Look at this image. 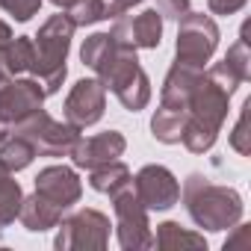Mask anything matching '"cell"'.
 I'll list each match as a JSON object with an SVG mask.
<instances>
[{
    "label": "cell",
    "mask_w": 251,
    "mask_h": 251,
    "mask_svg": "<svg viewBox=\"0 0 251 251\" xmlns=\"http://www.w3.org/2000/svg\"><path fill=\"white\" fill-rule=\"evenodd\" d=\"M80 59L86 68L98 74V80L121 100L124 109L139 112L151 100V80L139 65L136 48L127 42H118L112 33H92L83 48Z\"/></svg>",
    "instance_id": "1"
},
{
    "label": "cell",
    "mask_w": 251,
    "mask_h": 251,
    "mask_svg": "<svg viewBox=\"0 0 251 251\" xmlns=\"http://www.w3.org/2000/svg\"><path fill=\"white\" fill-rule=\"evenodd\" d=\"M227 100H230V92L222 89L207 71H201V77L192 86L189 100H186V127L180 136L186 151L207 154L216 145L222 124L227 118Z\"/></svg>",
    "instance_id": "2"
},
{
    "label": "cell",
    "mask_w": 251,
    "mask_h": 251,
    "mask_svg": "<svg viewBox=\"0 0 251 251\" xmlns=\"http://www.w3.org/2000/svg\"><path fill=\"white\" fill-rule=\"evenodd\" d=\"M183 204L192 222L204 230H230L245 213L242 195L236 189L219 186L198 172L189 175L183 183Z\"/></svg>",
    "instance_id": "3"
},
{
    "label": "cell",
    "mask_w": 251,
    "mask_h": 251,
    "mask_svg": "<svg viewBox=\"0 0 251 251\" xmlns=\"http://www.w3.org/2000/svg\"><path fill=\"white\" fill-rule=\"evenodd\" d=\"M74 30L77 27L68 18V12H56L33 36V65H30V74L42 83L45 95H56L59 86L65 83V74H68L65 59H68V48H71Z\"/></svg>",
    "instance_id": "4"
},
{
    "label": "cell",
    "mask_w": 251,
    "mask_h": 251,
    "mask_svg": "<svg viewBox=\"0 0 251 251\" xmlns=\"http://www.w3.org/2000/svg\"><path fill=\"white\" fill-rule=\"evenodd\" d=\"M12 133L24 136L33 148H36V157H68L71 148L77 145L80 139V130L71 127L65 121H53L42 106L30 115H24L21 121L12 124Z\"/></svg>",
    "instance_id": "5"
},
{
    "label": "cell",
    "mask_w": 251,
    "mask_h": 251,
    "mask_svg": "<svg viewBox=\"0 0 251 251\" xmlns=\"http://www.w3.org/2000/svg\"><path fill=\"white\" fill-rule=\"evenodd\" d=\"M177 45H175V62L189 65L204 71V65L213 59L216 48H219V27L210 15L204 12H186L177 21Z\"/></svg>",
    "instance_id": "6"
},
{
    "label": "cell",
    "mask_w": 251,
    "mask_h": 251,
    "mask_svg": "<svg viewBox=\"0 0 251 251\" xmlns=\"http://www.w3.org/2000/svg\"><path fill=\"white\" fill-rule=\"evenodd\" d=\"M109 198H112V213H115L118 245L124 251L154 248V230H151V222H148V207L139 201L133 186H124Z\"/></svg>",
    "instance_id": "7"
},
{
    "label": "cell",
    "mask_w": 251,
    "mask_h": 251,
    "mask_svg": "<svg viewBox=\"0 0 251 251\" xmlns=\"http://www.w3.org/2000/svg\"><path fill=\"white\" fill-rule=\"evenodd\" d=\"M59 233L53 239V245L59 251H103L109 245V219L100 210H77L71 216L59 219Z\"/></svg>",
    "instance_id": "8"
},
{
    "label": "cell",
    "mask_w": 251,
    "mask_h": 251,
    "mask_svg": "<svg viewBox=\"0 0 251 251\" xmlns=\"http://www.w3.org/2000/svg\"><path fill=\"white\" fill-rule=\"evenodd\" d=\"M103 109H106V86L100 80H77L65 98V121L77 130H86L92 124H98L103 118Z\"/></svg>",
    "instance_id": "9"
},
{
    "label": "cell",
    "mask_w": 251,
    "mask_h": 251,
    "mask_svg": "<svg viewBox=\"0 0 251 251\" xmlns=\"http://www.w3.org/2000/svg\"><path fill=\"white\" fill-rule=\"evenodd\" d=\"M45 89L36 77H9L0 83V121L3 124H12L21 121L24 115L36 112L42 103H45Z\"/></svg>",
    "instance_id": "10"
},
{
    "label": "cell",
    "mask_w": 251,
    "mask_h": 251,
    "mask_svg": "<svg viewBox=\"0 0 251 251\" xmlns=\"http://www.w3.org/2000/svg\"><path fill=\"white\" fill-rule=\"evenodd\" d=\"M133 192L139 195V201L148 210H172L180 201V183L177 177L166 169V166H145L139 169V175L130 180Z\"/></svg>",
    "instance_id": "11"
},
{
    "label": "cell",
    "mask_w": 251,
    "mask_h": 251,
    "mask_svg": "<svg viewBox=\"0 0 251 251\" xmlns=\"http://www.w3.org/2000/svg\"><path fill=\"white\" fill-rule=\"evenodd\" d=\"M36 192L42 198H48L50 204H56L59 210H68L80 201L83 195V183L77 177L74 169L68 166H48L36 175Z\"/></svg>",
    "instance_id": "12"
},
{
    "label": "cell",
    "mask_w": 251,
    "mask_h": 251,
    "mask_svg": "<svg viewBox=\"0 0 251 251\" xmlns=\"http://www.w3.org/2000/svg\"><path fill=\"white\" fill-rule=\"evenodd\" d=\"M118 42H127L133 48L154 50L163 42V18L157 9H145L139 15H121L115 18V27L109 30Z\"/></svg>",
    "instance_id": "13"
},
{
    "label": "cell",
    "mask_w": 251,
    "mask_h": 251,
    "mask_svg": "<svg viewBox=\"0 0 251 251\" xmlns=\"http://www.w3.org/2000/svg\"><path fill=\"white\" fill-rule=\"evenodd\" d=\"M124 148H127V139H124V133L118 130H106V133H95V136H80L77 145L71 148V163L77 169H95L100 163H109V160H118L124 154Z\"/></svg>",
    "instance_id": "14"
},
{
    "label": "cell",
    "mask_w": 251,
    "mask_h": 251,
    "mask_svg": "<svg viewBox=\"0 0 251 251\" xmlns=\"http://www.w3.org/2000/svg\"><path fill=\"white\" fill-rule=\"evenodd\" d=\"M207 74H210L222 89H227V92L233 95V92H236L242 83H248V77H251V50H248V42H245V39L233 42V45L227 48L225 59L216 62Z\"/></svg>",
    "instance_id": "15"
},
{
    "label": "cell",
    "mask_w": 251,
    "mask_h": 251,
    "mask_svg": "<svg viewBox=\"0 0 251 251\" xmlns=\"http://www.w3.org/2000/svg\"><path fill=\"white\" fill-rule=\"evenodd\" d=\"M62 213H65V210H59L56 204H50L48 198H42L39 192H33L30 198L21 201V213H18V219H21V225H24L30 233H42V230L56 227L59 219H62Z\"/></svg>",
    "instance_id": "16"
},
{
    "label": "cell",
    "mask_w": 251,
    "mask_h": 251,
    "mask_svg": "<svg viewBox=\"0 0 251 251\" xmlns=\"http://www.w3.org/2000/svg\"><path fill=\"white\" fill-rule=\"evenodd\" d=\"M130 180H133V175L121 160H109V163H100V166L89 169V186L100 195H115L118 189L130 186Z\"/></svg>",
    "instance_id": "17"
},
{
    "label": "cell",
    "mask_w": 251,
    "mask_h": 251,
    "mask_svg": "<svg viewBox=\"0 0 251 251\" xmlns=\"http://www.w3.org/2000/svg\"><path fill=\"white\" fill-rule=\"evenodd\" d=\"M154 245L163 248V251H177V248H207V239H204V233L186 230V227H180L177 222H163V225H157Z\"/></svg>",
    "instance_id": "18"
},
{
    "label": "cell",
    "mask_w": 251,
    "mask_h": 251,
    "mask_svg": "<svg viewBox=\"0 0 251 251\" xmlns=\"http://www.w3.org/2000/svg\"><path fill=\"white\" fill-rule=\"evenodd\" d=\"M21 201H24V192H21L15 175L0 163V227H6L18 219Z\"/></svg>",
    "instance_id": "19"
},
{
    "label": "cell",
    "mask_w": 251,
    "mask_h": 251,
    "mask_svg": "<svg viewBox=\"0 0 251 251\" xmlns=\"http://www.w3.org/2000/svg\"><path fill=\"white\" fill-rule=\"evenodd\" d=\"M33 160H36V148H33L24 136L9 133L6 142H0V163H3L12 175H15V172H24Z\"/></svg>",
    "instance_id": "20"
},
{
    "label": "cell",
    "mask_w": 251,
    "mask_h": 251,
    "mask_svg": "<svg viewBox=\"0 0 251 251\" xmlns=\"http://www.w3.org/2000/svg\"><path fill=\"white\" fill-rule=\"evenodd\" d=\"M3 65L9 77H21L33 65V39L30 36H15L9 48L3 50Z\"/></svg>",
    "instance_id": "21"
},
{
    "label": "cell",
    "mask_w": 251,
    "mask_h": 251,
    "mask_svg": "<svg viewBox=\"0 0 251 251\" xmlns=\"http://www.w3.org/2000/svg\"><path fill=\"white\" fill-rule=\"evenodd\" d=\"M248 109H251V100H245L242 103V109H239V118H236V124H233V130H230V148L236 151V154H242V157H248L251 154V133H248Z\"/></svg>",
    "instance_id": "22"
},
{
    "label": "cell",
    "mask_w": 251,
    "mask_h": 251,
    "mask_svg": "<svg viewBox=\"0 0 251 251\" xmlns=\"http://www.w3.org/2000/svg\"><path fill=\"white\" fill-rule=\"evenodd\" d=\"M42 6V0H0V9L9 12L15 21H30Z\"/></svg>",
    "instance_id": "23"
},
{
    "label": "cell",
    "mask_w": 251,
    "mask_h": 251,
    "mask_svg": "<svg viewBox=\"0 0 251 251\" xmlns=\"http://www.w3.org/2000/svg\"><path fill=\"white\" fill-rule=\"evenodd\" d=\"M157 12L163 21H180L189 12V0H157Z\"/></svg>",
    "instance_id": "24"
},
{
    "label": "cell",
    "mask_w": 251,
    "mask_h": 251,
    "mask_svg": "<svg viewBox=\"0 0 251 251\" xmlns=\"http://www.w3.org/2000/svg\"><path fill=\"white\" fill-rule=\"evenodd\" d=\"M233 230H236V233L225 239V251H233V248H245V251H248V248H251V227L236 222Z\"/></svg>",
    "instance_id": "25"
},
{
    "label": "cell",
    "mask_w": 251,
    "mask_h": 251,
    "mask_svg": "<svg viewBox=\"0 0 251 251\" xmlns=\"http://www.w3.org/2000/svg\"><path fill=\"white\" fill-rule=\"evenodd\" d=\"M139 3L142 0H103V9H106V18H121Z\"/></svg>",
    "instance_id": "26"
},
{
    "label": "cell",
    "mask_w": 251,
    "mask_h": 251,
    "mask_svg": "<svg viewBox=\"0 0 251 251\" xmlns=\"http://www.w3.org/2000/svg\"><path fill=\"white\" fill-rule=\"evenodd\" d=\"M245 3H248V0H207V6H210L213 15H233V12H239Z\"/></svg>",
    "instance_id": "27"
},
{
    "label": "cell",
    "mask_w": 251,
    "mask_h": 251,
    "mask_svg": "<svg viewBox=\"0 0 251 251\" xmlns=\"http://www.w3.org/2000/svg\"><path fill=\"white\" fill-rule=\"evenodd\" d=\"M12 39H15V36H12V27H9L6 21H0V53L9 48V42H12Z\"/></svg>",
    "instance_id": "28"
},
{
    "label": "cell",
    "mask_w": 251,
    "mask_h": 251,
    "mask_svg": "<svg viewBox=\"0 0 251 251\" xmlns=\"http://www.w3.org/2000/svg\"><path fill=\"white\" fill-rule=\"evenodd\" d=\"M50 3H53L56 9H62V12H68L71 6H77V3H80V0H50Z\"/></svg>",
    "instance_id": "29"
},
{
    "label": "cell",
    "mask_w": 251,
    "mask_h": 251,
    "mask_svg": "<svg viewBox=\"0 0 251 251\" xmlns=\"http://www.w3.org/2000/svg\"><path fill=\"white\" fill-rule=\"evenodd\" d=\"M12 133V127H9V124H3V121H0V142H6V136Z\"/></svg>",
    "instance_id": "30"
},
{
    "label": "cell",
    "mask_w": 251,
    "mask_h": 251,
    "mask_svg": "<svg viewBox=\"0 0 251 251\" xmlns=\"http://www.w3.org/2000/svg\"><path fill=\"white\" fill-rule=\"evenodd\" d=\"M3 80H9V74H6V65H3V53H0V83Z\"/></svg>",
    "instance_id": "31"
}]
</instances>
